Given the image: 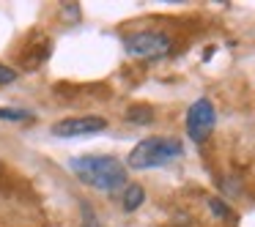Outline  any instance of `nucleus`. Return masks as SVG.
<instances>
[{
	"label": "nucleus",
	"mask_w": 255,
	"mask_h": 227,
	"mask_svg": "<svg viewBox=\"0 0 255 227\" xmlns=\"http://www.w3.org/2000/svg\"><path fill=\"white\" fill-rule=\"evenodd\" d=\"M124 47H127V55L154 61V58H165L173 50V41L167 33H159V30H140V33L129 36L124 41Z\"/></svg>",
	"instance_id": "nucleus-3"
},
{
	"label": "nucleus",
	"mask_w": 255,
	"mask_h": 227,
	"mask_svg": "<svg viewBox=\"0 0 255 227\" xmlns=\"http://www.w3.org/2000/svg\"><path fill=\"white\" fill-rule=\"evenodd\" d=\"M209 208L214 211V216H220V219H231V216H233V211L228 208V205L222 203L220 197H211V200H209Z\"/></svg>",
	"instance_id": "nucleus-9"
},
{
	"label": "nucleus",
	"mask_w": 255,
	"mask_h": 227,
	"mask_svg": "<svg viewBox=\"0 0 255 227\" xmlns=\"http://www.w3.org/2000/svg\"><path fill=\"white\" fill-rule=\"evenodd\" d=\"M14 79H17V72L0 63V85H8V82H14Z\"/></svg>",
	"instance_id": "nucleus-11"
},
{
	"label": "nucleus",
	"mask_w": 255,
	"mask_h": 227,
	"mask_svg": "<svg viewBox=\"0 0 255 227\" xmlns=\"http://www.w3.org/2000/svg\"><path fill=\"white\" fill-rule=\"evenodd\" d=\"M143 200H145V189L140 186V183H129L127 189H124V197H121V205H124V211H137L140 205H143Z\"/></svg>",
	"instance_id": "nucleus-6"
},
{
	"label": "nucleus",
	"mask_w": 255,
	"mask_h": 227,
	"mask_svg": "<svg viewBox=\"0 0 255 227\" xmlns=\"http://www.w3.org/2000/svg\"><path fill=\"white\" fill-rule=\"evenodd\" d=\"M107 129V121L99 115H83V118H66L52 126L55 137H88V134H99Z\"/></svg>",
	"instance_id": "nucleus-5"
},
{
	"label": "nucleus",
	"mask_w": 255,
	"mask_h": 227,
	"mask_svg": "<svg viewBox=\"0 0 255 227\" xmlns=\"http://www.w3.org/2000/svg\"><path fill=\"white\" fill-rule=\"evenodd\" d=\"M83 227H102L91 205H83Z\"/></svg>",
	"instance_id": "nucleus-10"
},
{
	"label": "nucleus",
	"mask_w": 255,
	"mask_h": 227,
	"mask_svg": "<svg viewBox=\"0 0 255 227\" xmlns=\"http://www.w3.org/2000/svg\"><path fill=\"white\" fill-rule=\"evenodd\" d=\"M127 121L129 123H151L154 121V112L148 107H129L127 110Z\"/></svg>",
	"instance_id": "nucleus-7"
},
{
	"label": "nucleus",
	"mask_w": 255,
	"mask_h": 227,
	"mask_svg": "<svg viewBox=\"0 0 255 227\" xmlns=\"http://www.w3.org/2000/svg\"><path fill=\"white\" fill-rule=\"evenodd\" d=\"M0 121H33V112H28V110H11V107H0Z\"/></svg>",
	"instance_id": "nucleus-8"
},
{
	"label": "nucleus",
	"mask_w": 255,
	"mask_h": 227,
	"mask_svg": "<svg viewBox=\"0 0 255 227\" xmlns=\"http://www.w3.org/2000/svg\"><path fill=\"white\" fill-rule=\"evenodd\" d=\"M72 170L83 183L99 189V192H116L127 183V167L116 156H83L72 159Z\"/></svg>",
	"instance_id": "nucleus-1"
},
{
	"label": "nucleus",
	"mask_w": 255,
	"mask_h": 227,
	"mask_svg": "<svg viewBox=\"0 0 255 227\" xmlns=\"http://www.w3.org/2000/svg\"><path fill=\"white\" fill-rule=\"evenodd\" d=\"M214 123H217V112L214 104L209 99H198L192 107L187 110V132L192 137V143H206L214 132Z\"/></svg>",
	"instance_id": "nucleus-4"
},
{
	"label": "nucleus",
	"mask_w": 255,
	"mask_h": 227,
	"mask_svg": "<svg viewBox=\"0 0 255 227\" xmlns=\"http://www.w3.org/2000/svg\"><path fill=\"white\" fill-rule=\"evenodd\" d=\"M184 153L181 143L173 137H145L129 153V167L132 170H151V167H162L167 161L178 159Z\"/></svg>",
	"instance_id": "nucleus-2"
}]
</instances>
